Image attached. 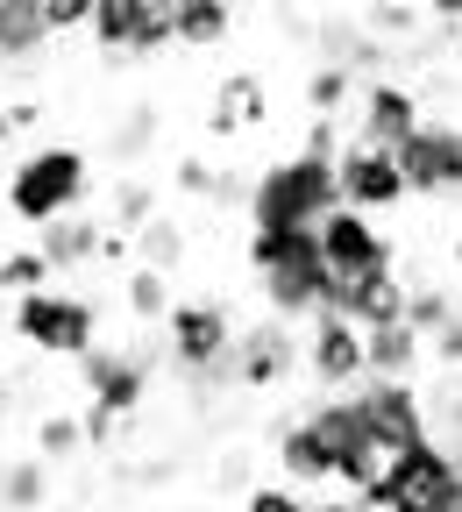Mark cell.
Returning a JSON list of instances; mask_svg holds the SVG:
<instances>
[{
  "label": "cell",
  "mask_w": 462,
  "mask_h": 512,
  "mask_svg": "<svg viewBox=\"0 0 462 512\" xmlns=\"http://www.w3.org/2000/svg\"><path fill=\"white\" fill-rule=\"evenodd\" d=\"M299 150H306V157H327V164H335V157H342L349 143H342V128H335V121H313V128H306V143H299Z\"/></svg>",
  "instance_id": "38"
},
{
  "label": "cell",
  "mask_w": 462,
  "mask_h": 512,
  "mask_svg": "<svg viewBox=\"0 0 462 512\" xmlns=\"http://www.w3.org/2000/svg\"><path fill=\"white\" fill-rule=\"evenodd\" d=\"M136 15H143V0H93V22H86V29H93V43H100L114 64L128 57V43H136Z\"/></svg>",
  "instance_id": "24"
},
{
  "label": "cell",
  "mask_w": 462,
  "mask_h": 512,
  "mask_svg": "<svg viewBox=\"0 0 462 512\" xmlns=\"http://www.w3.org/2000/svg\"><path fill=\"white\" fill-rule=\"evenodd\" d=\"M356 22H363V29L391 50V43H413V36L427 29V8H399V0H377V8H363Z\"/></svg>",
  "instance_id": "29"
},
{
  "label": "cell",
  "mask_w": 462,
  "mask_h": 512,
  "mask_svg": "<svg viewBox=\"0 0 462 512\" xmlns=\"http://www.w3.org/2000/svg\"><path fill=\"white\" fill-rule=\"evenodd\" d=\"M79 377L93 392V413L121 427L150 399V349H93V356H79Z\"/></svg>",
  "instance_id": "11"
},
{
  "label": "cell",
  "mask_w": 462,
  "mask_h": 512,
  "mask_svg": "<svg viewBox=\"0 0 462 512\" xmlns=\"http://www.w3.org/2000/svg\"><path fill=\"white\" fill-rule=\"evenodd\" d=\"M413 136H420V93L413 86H399V79L356 86V143L363 150H391V157H399Z\"/></svg>",
  "instance_id": "12"
},
{
  "label": "cell",
  "mask_w": 462,
  "mask_h": 512,
  "mask_svg": "<svg viewBox=\"0 0 462 512\" xmlns=\"http://www.w3.org/2000/svg\"><path fill=\"white\" fill-rule=\"evenodd\" d=\"M86 22H93V0H43V29L50 36H72Z\"/></svg>",
  "instance_id": "35"
},
{
  "label": "cell",
  "mask_w": 462,
  "mask_h": 512,
  "mask_svg": "<svg viewBox=\"0 0 462 512\" xmlns=\"http://www.w3.org/2000/svg\"><path fill=\"white\" fill-rule=\"evenodd\" d=\"M157 335H164L171 370H178L200 399H214L221 384H235V335H242V328H235V313H228L221 299H178Z\"/></svg>",
  "instance_id": "3"
},
{
  "label": "cell",
  "mask_w": 462,
  "mask_h": 512,
  "mask_svg": "<svg viewBox=\"0 0 462 512\" xmlns=\"http://www.w3.org/2000/svg\"><path fill=\"white\" fill-rule=\"evenodd\" d=\"M50 505V463L43 456H8L0 463V512H43Z\"/></svg>",
  "instance_id": "21"
},
{
  "label": "cell",
  "mask_w": 462,
  "mask_h": 512,
  "mask_svg": "<svg viewBox=\"0 0 462 512\" xmlns=\"http://www.w3.org/2000/svg\"><path fill=\"white\" fill-rule=\"evenodd\" d=\"M0 420H8V384H0Z\"/></svg>",
  "instance_id": "42"
},
{
  "label": "cell",
  "mask_w": 462,
  "mask_h": 512,
  "mask_svg": "<svg viewBox=\"0 0 462 512\" xmlns=\"http://www.w3.org/2000/svg\"><path fill=\"white\" fill-rule=\"evenodd\" d=\"M349 100H356V79H349V72H335V64H313V72H306V107H313V121H342Z\"/></svg>",
  "instance_id": "26"
},
{
  "label": "cell",
  "mask_w": 462,
  "mask_h": 512,
  "mask_svg": "<svg viewBox=\"0 0 462 512\" xmlns=\"http://www.w3.org/2000/svg\"><path fill=\"white\" fill-rule=\"evenodd\" d=\"M50 50L43 0H0V64H36Z\"/></svg>",
  "instance_id": "20"
},
{
  "label": "cell",
  "mask_w": 462,
  "mask_h": 512,
  "mask_svg": "<svg viewBox=\"0 0 462 512\" xmlns=\"http://www.w3.org/2000/svg\"><path fill=\"white\" fill-rule=\"evenodd\" d=\"M335 178H342V207L363 214V221H384V214H399V207L413 200V192H406V171H399V157H391V150L349 143V150L335 157Z\"/></svg>",
  "instance_id": "9"
},
{
  "label": "cell",
  "mask_w": 462,
  "mask_h": 512,
  "mask_svg": "<svg viewBox=\"0 0 462 512\" xmlns=\"http://www.w3.org/2000/svg\"><path fill=\"white\" fill-rule=\"evenodd\" d=\"M242 512H306V498H299L292 484H256V491L242 498Z\"/></svg>",
  "instance_id": "36"
},
{
  "label": "cell",
  "mask_w": 462,
  "mask_h": 512,
  "mask_svg": "<svg viewBox=\"0 0 462 512\" xmlns=\"http://www.w3.org/2000/svg\"><path fill=\"white\" fill-rule=\"evenodd\" d=\"M356 399H363L370 434L384 441V456H406V448L434 441L427 434V392H420V384H377V377H363Z\"/></svg>",
  "instance_id": "13"
},
{
  "label": "cell",
  "mask_w": 462,
  "mask_h": 512,
  "mask_svg": "<svg viewBox=\"0 0 462 512\" xmlns=\"http://www.w3.org/2000/svg\"><path fill=\"white\" fill-rule=\"evenodd\" d=\"M121 306L136 313L143 328H164L171 306H178V292H171V278H157V271H143V264H136V271L121 278Z\"/></svg>",
  "instance_id": "23"
},
{
  "label": "cell",
  "mask_w": 462,
  "mask_h": 512,
  "mask_svg": "<svg viewBox=\"0 0 462 512\" xmlns=\"http://www.w3.org/2000/svg\"><path fill=\"white\" fill-rule=\"evenodd\" d=\"M221 107H214V136H235V128H256L263 121V86L242 72V79H221V93H214Z\"/></svg>",
  "instance_id": "25"
},
{
  "label": "cell",
  "mask_w": 462,
  "mask_h": 512,
  "mask_svg": "<svg viewBox=\"0 0 462 512\" xmlns=\"http://www.w3.org/2000/svg\"><path fill=\"white\" fill-rule=\"evenodd\" d=\"M57 271L43 264V256H36V242L29 249H8V256H0V292H15V299H29V292H43Z\"/></svg>",
  "instance_id": "32"
},
{
  "label": "cell",
  "mask_w": 462,
  "mask_h": 512,
  "mask_svg": "<svg viewBox=\"0 0 462 512\" xmlns=\"http://www.w3.org/2000/svg\"><path fill=\"white\" fill-rule=\"evenodd\" d=\"M406 299H413V278L370 271V278H349V285H327V306L320 313H342L349 328L377 335V328H399V320H406Z\"/></svg>",
  "instance_id": "16"
},
{
  "label": "cell",
  "mask_w": 462,
  "mask_h": 512,
  "mask_svg": "<svg viewBox=\"0 0 462 512\" xmlns=\"http://www.w3.org/2000/svg\"><path fill=\"white\" fill-rule=\"evenodd\" d=\"M413 200H455L462 192V121H420V136L399 150Z\"/></svg>",
  "instance_id": "10"
},
{
  "label": "cell",
  "mask_w": 462,
  "mask_h": 512,
  "mask_svg": "<svg viewBox=\"0 0 462 512\" xmlns=\"http://www.w3.org/2000/svg\"><path fill=\"white\" fill-rule=\"evenodd\" d=\"M313 242H320V264H327V278L335 285H349V278H370V271H399V249H391V235L377 228V221H363V214H327L320 228H313Z\"/></svg>",
  "instance_id": "8"
},
{
  "label": "cell",
  "mask_w": 462,
  "mask_h": 512,
  "mask_svg": "<svg viewBox=\"0 0 462 512\" xmlns=\"http://www.w3.org/2000/svg\"><path fill=\"white\" fill-rule=\"evenodd\" d=\"M86 185H93V157L79 143H36L8 171V214L29 228H50V221L86 207Z\"/></svg>",
  "instance_id": "4"
},
{
  "label": "cell",
  "mask_w": 462,
  "mask_h": 512,
  "mask_svg": "<svg viewBox=\"0 0 462 512\" xmlns=\"http://www.w3.org/2000/svg\"><path fill=\"white\" fill-rule=\"evenodd\" d=\"M114 221H121L128 242H136V235L157 221V192H150L143 178H121V185H114Z\"/></svg>",
  "instance_id": "33"
},
{
  "label": "cell",
  "mask_w": 462,
  "mask_h": 512,
  "mask_svg": "<svg viewBox=\"0 0 462 512\" xmlns=\"http://www.w3.org/2000/svg\"><path fill=\"white\" fill-rule=\"evenodd\" d=\"M427 356H434L441 370H462V313L448 320V328H441V335H427Z\"/></svg>",
  "instance_id": "37"
},
{
  "label": "cell",
  "mask_w": 462,
  "mask_h": 512,
  "mask_svg": "<svg viewBox=\"0 0 462 512\" xmlns=\"http://www.w3.org/2000/svg\"><path fill=\"white\" fill-rule=\"evenodd\" d=\"M420 356H427V335H413L406 320H399V328L363 335V363H370V377H377V384H413Z\"/></svg>",
  "instance_id": "19"
},
{
  "label": "cell",
  "mask_w": 462,
  "mask_h": 512,
  "mask_svg": "<svg viewBox=\"0 0 462 512\" xmlns=\"http://www.w3.org/2000/svg\"><path fill=\"white\" fill-rule=\"evenodd\" d=\"M427 29H434V36L462 57V8H455V0H448V8H427Z\"/></svg>",
  "instance_id": "39"
},
{
  "label": "cell",
  "mask_w": 462,
  "mask_h": 512,
  "mask_svg": "<svg viewBox=\"0 0 462 512\" xmlns=\"http://www.w3.org/2000/svg\"><path fill=\"white\" fill-rule=\"evenodd\" d=\"M278 470H285V484H292L299 498L320 491V484H335V456H327V441H320L306 420L278 427Z\"/></svg>",
  "instance_id": "18"
},
{
  "label": "cell",
  "mask_w": 462,
  "mask_h": 512,
  "mask_svg": "<svg viewBox=\"0 0 462 512\" xmlns=\"http://www.w3.org/2000/svg\"><path fill=\"white\" fill-rule=\"evenodd\" d=\"M455 484H462V463L441 441H420V448H406V456L384 463V477L363 498V512H441Z\"/></svg>",
  "instance_id": "7"
},
{
  "label": "cell",
  "mask_w": 462,
  "mask_h": 512,
  "mask_svg": "<svg viewBox=\"0 0 462 512\" xmlns=\"http://www.w3.org/2000/svg\"><path fill=\"white\" fill-rule=\"evenodd\" d=\"M178 512H200V505H178Z\"/></svg>",
  "instance_id": "44"
},
{
  "label": "cell",
  "mask_w": 462,
  "mask_h": 512,
  "mask_svg": "<svg viewBox=\"0 0 462 512\" xmlns=\"http://www.w3.org/2000/svg\"><path fill=\"white\" fill-rule=\"evenodd\" d=\"M235 36V8L214 0H178V50H221Z\"/></svg>",
  "instance_id": "22"
},
{
  "label": "cell",
  "mask_w": 462,
  "mask_h": 512,
  "mask_svg": "<svg viewBox=\"0 0 462 512\" xmlns=\"http://www.w3.org/2000/svg\"><path fill=\"white\" fill-rule=\"evenodd\" d=\"M164 50H178V8H171V0H143L128 57H164Z\"/></svg>",
  "instance_id": "27"
},
{
  "label": "cell",
  "mask_w": 462,
  "mask_h": 512,
  "mask_svg": "<svg viewBox=\"0 0 462 512\" xmlns=\"http://www.w3.org/2000/svg\"><path fill=\"white\" fill-rule=\"evenodd\" d=\"M306 512H363L356 498H306Z\"/></svg>",
  "instance_id": "40"
},
{
  "label": "cell",
  "mask_w": 462,
  "mask_h": 512,
  "mask_svg": "<svg viewBox=\"0 0 462 512\" xmlns=\"http://www.w3.org/2000/svg\"><path fill=\"white\" fill-rule=\"evenodd\" d=\"M136 256H143V271H157V278H171V271L185 264V228L157 214V221H150V228L136 235Z\"/></svg>",
  "instance_id": "28"
},
{
  "label": "cell",
  "mask_w": 462,
  "mask_h": 512,
  "mask_svg": "<svg viewBox=\"0 0 462 512\" xmlns=\"http://www.w3.org/2000/svg\"><path fill=\"white\" fill-rule=\"evenodd\" d=\"M249 228H320L327 214H342V178L327 157H278V164H263L256 185H249Z\"/></svg>",
  "instance_id": "2"
},
{
  "label": "cell",
  "mask_w": 462,
  "mask_h": 512,
  "mask_svg": "<svg viewBox=\"0 0 462 512\" xmlns=\"http://www.w3.org/2000/svg\"><path fill=\"white\" fill-rule=\"evenodd\" d=\"M150 136H157V114H150V107H143V114H128V121H114V157H143Z\"/></svg>",
  "instance_id": "34"
},
{
  "label": "cell",
  "mask_w": 462,
  "mask_h": 512,
  "mask_svg": "<svg viewBox=\"0 0 462 512\" xmlns=\"http://www.w3.org/2000/svg\"><path fill=\"white\" fill-rule=\"evenodd\" d=\"M86 448V420H72V413H43L36 420V456L43 463H64V456H79Z\"/></svg>",
  "instance_id": "31"
},
{
  "label": "cell",
  "mask_w": 462,
  "mask_h": 512,
  "mask_svg": "<svg viewBox=\"0 0 462 512\" xmlns=\"http://www.w3.org/2000/svg\"><path fill=\"white\" fill-rule=\"evenodd\" d=\"M242 256H249V271H256V285H263V306H271V320H313L320 306H327V264H320V242H313V228H249V242H242Z\"/></svg>",
  "instance_id": "1"
},
{
  "label": "cell",
  "mask_w": 462,
  "mask_h": 512,
  "mask_svg": "<svg viewBox=\"0 0 462 512\" xmlns=\"http://www.w3.org/2000/svg\"><path fill=\"white\" fill-rule=\"evenodd\" d=\"M299 349H306L313 384H327V392H356V384L370 377V363H363V328H349L342 313H313L306 335H299Z\"/></svg>",
  "instance_id": "14"
},
{
  "label": "cell",
  "mask_w": 462,
  "mask_h": 512,
  "mask_svg": "<svg viewBox=\"0 0 462 512\" xmlns=\"http://www.w3.org/2000/svg\"><path fill=\"white\" fill-rule=\"evenodd\" d=\"M299 363H306V349L285 320H256V328L235 335V384L242 392H278Z\"/></svg>",
  "instance_id": "15"
},
{
  "label": "cell",
  "mask_w": 462,
  "mask_h": 512,
  "mask_svg": "<svg viewBox=\"0 0 462 512\" xmlns=\"http://www.w3.org/2000/svg\"><path fill=\"white\" fill-rule=\"evenodd\" d=\"M320 441H327V456H335V484H342V498H370L377 491V477H384V441L370 434V420H363V399L356 392H327V399H313L306 413H299Z\"/></svg>",
  "instance_id": "5"
},
{
  "label": "cell",
  "mask_w": 462,
  "mask_h": 512,
  "mask_svg": "<svg viewBox=\"0 0 462 512\" xmlns=\"http://www.w3.org/2000/svg\"><path fill=\"white\" fill-rule=\"evenodd\" d=\"M441 512H462V484H455V491H448V505H441Z\"/></svg>",
  "instance_id": "41"
},
{
  "label": "cell",
  "mask_w": 462,
  "mask_h": 512,
  "mask_svg": "<svg viewBox=\"0 0 462 512\" xmlns=\"http://www.w3.org/2000/svg\"><path fill=\"white\" fill-rule=\"evenodd\" d=\"M8 335H22L36 356H93L100 342V306L86 299V292H57V285H43V292H29V299H15V313H8Z\"/></svg>",
  "instance_id": "6"
},
{
  "label": "cell",
  "mask_w": 462,
  "mask_h": 512,
  "mask_svg": "<svg viewBox=\"0 0 462 512\" xmlns=\"http://www.w3.org/2000/svg\"><path fill=\"white\" fill-rule=\"evenodd\" d=\"M455 264H462V235H455Z\"/></svg>",
  "instance_id": "43"
},
{
  "label": "cell",
  "mask_w": 462,
  "mask_h": 512,
  "mask_svg": "<svg viewBox=\"0 0 462 512\" xmlns=\"http://www.w3.org/2000/svg\"><path fill=\"white\" fill-rule=\"evenodd\" d=\"M100 242H107V228H100L93 214H64V221L36 228V256H43L50 271H86V264H100Z\"/></svg>",
  "instance_id": "17"
},
{
  "label": "cell",
  "mask_w": 462,
  "mask_h": 512,
  "mask_svg": "<svg viewBox=\"0 0 462 512\" xmlns=\"http://www.w3.org/2000/svg\"><path fill=\"white\" fill-rule=\"evenodd\" d=\"M455 313H462V306H455L448 285H413V299H406V328H413V335H441Z\"/></svg>",
  "instance_id": "30"
}]
</instances>
